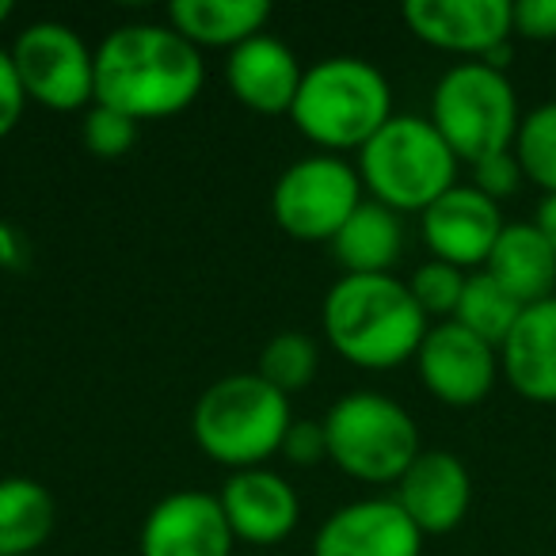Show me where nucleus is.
Segmentation results:
<instances>
[{
  "instance_id": "21",
  "label": "nucleus",
  "mask_w": 556,
  "mask_h": 556,
  "mask_svg": "<svg viewBox=\"0 0 556 556\" xmlns=\"http://www.w3.org/2000/svg\"><path fill=\"white\" fill-rule=\"evenodd\" d=\"M168 20L194 47H240L263 35L270 20L267 0H172Z\"/></svg>"
},
{
  "instance_id": "23",
  "label": "nucleus",
  "mask_w": 556,
  "mask_h": 556,
  "mask_svg": "<svg viewBox=\"0 0 556 556\" xmlns=\"http://www.w3.org/2000/svg\"><path fill=\"white\" fill-rule=\"evenodd\" d=\"M522 309L526 305L518 302L510 290H503L488 270H472V275L465 278V290H462V302H457L454 320L500 351L503 340L510 336V328H515L518 317H522Z\"/></svg>"
},
{
  "instance_id": "16",
  "label": "nucleus",
  "mask_w": 556,
  "mask_h": 556,
  "mask_svg": "<svg viewBox=\"0 0 556 556\" xmlns=\"http://www.w3.org/2000/svg\"><path fill=\"white\" fill-rule=\"evenodd\" d=\"M222 510L232 526V538L252 545H275L290 538L302 518V500L287 477L270 469H237L222 488Z\"/></svg>"
},
{
  "instance_id": "12",
  "label": "nucleus",
  "mask_w": 556,
  "mask_h": 556,
  "mask_svg": "<svg viewBox=\"0 0 556 556\" xmlns=\"http://www.w3.org/2000/svg\"><path fill=\"white\" fill-rule=\"evenodd\" d=\"M503 225L507 222L500 214V202L472 184H454L424 210V240L431 255L462 270L484 267Z\"/></svg>"
},
{
  "instance_id": "29",
  "label": "nucleus",
  "mask_w": 556,
  "mask_h": 556,
  "mask_svg": "<svg viewBox=\"0 0 556 556\" xmlns=\"http://www.w3.org/2000/svg\"><path fill=\"white\" fill-rule=\"evenodd\" d=\"M282 454L294 465H317L328 457V434H325V419H294L282 439Z\"/></svg>"
},
{
  "instance_id": "6",
  "label": "nucleus",
  "mask_w": 556,
  "mask_h": 556,
  "mask_svg": "<svg viewBox=\"0 0 556 556\" xmlns=\"http://www.w3.org/2000/svg\"><path fill=\"white\" fill-rule=\"evenodd\" d=\"M431 123L457 161L477 164L515 146L522 111L507 73L488 62H457L434 85Z\"/></svg>"
},
{
  "instance_id": "10",
  "label": "nucleus",
  "mask_w": 556,
  "mask_h": 556,
  "mask_svg": "<svg viewBox=\"0 0 556 556\" xmlns=\"http://www.w3.org/2000/svg\"><path fill=\"white\" fill-rule=\"evenodd\" d=\"M416 370L427 393L454 408H472L495 389L500 378V351L462 328L457 320H439L427 328L416 351Z\"/></svg>"
},
{
  "instance_id": "4",
  "label": "nucleus",
  "mask_w": 556,
  "mask_h": 556,
  "mask_svg": "<svg viewBox=\"0 0 556 556\" xmlns=\"http://www.w3.org/2000/svg\"><path fill=\"white\" fill-rule=\"evenodd\" d=\"M294 412L290 396L278 393L260 374H229L199 396L191 416L194 442L202 454L237 469H260L275 450H282Z\"/></svg>"
},
{
  "instance_id": "32",
  "label": "nucleus",
  "mask_w": 556,
  "mask_h": 556,
  "mask_svg": "<svg viewBox=\"0 0 556 556\" xmlns=\"http://www.w3.org/2000/svg\"><path fill=\"white\" fill-rule=\"evenodd\" d=\"M533 225H538V232L548 240V248L556 252V194H545L538 206V217H533Z\"/></svg>"
},
{
  "instance_id": "24",
  "label": "nucleus",
  "mask_w": 556,
  "mask_h": 556,
  "mask_svg": "<svg viewBox=\"0 0 556 556\" xmlns=\"http://www.w3.org/2000/svg\"><path fill=\"white\" fill-rule=\"evenodd\" d=\"M510 149L522 164V176L545 194H556V100L522 115Z\"/></svg>"
},
{
  "instance_id": "3",
  "label": "nucleus",
  "mask_w": 556,
  "mask_h": 556,
  "mask_svg": "<svg viewBox=\"0 0 556 556\" xmlns=\"http://www.w3.org/2000/svg\"><path fill=\"white\" fill-rule=\"evenodd\" d=\"M290 118L328 153L363 149L393 118V88L386 73L363 58H325L305 70Z\"/></svg>"
},
{
  "instance_id": "33",
  "label": "nucleus",
  "mask_w": 556,
  "mask_h": 556,
  "mask_svg": "<svg viewBox=\"0 0 556 556\" xmlns=\"http://www.w3.org/2000/svg\"><path fill=\"white\" fill-rule=\"evenodd\" d=\"M9 16H12V0H0V27L9 24Z\"/></svg>"
},
{
  "instance_id": "17",
  "label": "nucleus",
  "mask_w": 556,
  "mask_h": 556,
  "mask_svg": "<svg viewBox=\"0 0 556 556\" xmlns=\"http://www.w3.org/2000/svg\"><path fill=\"white\" fill-rule=\"evenodd\" d=\"M302 77L305 70L294 50L267 31L232 47L229 62H225L229 92L252 111H263V115H290Z\"/></svg>"
},
{
  "instance_id": "27",
  "label": "nucleus",
  "mask_w": 556,
  "mask_h": 556,
  "mask_svg": "<svg viewBox=\"0 0 556 556\" xmlns=\"http://www.w3.org/2000/svg\"><path fill=\"white\" fill-rule=\"evenodd\" d=\"M80 138L92 149L96 156L111 161V156L130 153V146L138 141V123L130 115L115 108H103V103H92L85 115V126H80Z\"/></svg>"
},
{
  "instance_id": "14",
  "label": "nucleus",
  "mask_w": 556,
  "mask_h": 556,
  "mask_svg": "<svg viewBox=\"0 0 556 556\" xmlns=\"http://www.w3.org/2000/svg\"><path fill=\"white\" fill-rule=\"evenodd\" d=\"M424 533L401 503L355 500L325 518L313 538V556H419Z\"/></svg>"
},
{
  "instance_id": "2",
  "label": "nucleus",
  "mask_w": 556,
  "mask_h": 556,
  "mask_svg": "<svg viewBox=\"0 0 556 556\" xmlns=\"http://www.w3.org/2000/svg\"><path fill=\"white\" fill-rule=\"evenodd\" d=\"M320 320L332 348L366 370H393L416 358L431 328L408 282L393 275H343L325 294Z\"/></svg>"
},
{
  "instance_id": "18",
  "label": "nucleus",
  "mask_w": 556,
  "mask_h": 556,
  "mask_svg": "<svg viewBox=\"0 0 556 556\" xmlns=\"http://www.w3.org/2000/svg\"><path fill=\"white\" fill-rule=\"evenodd\" d=\"M500 374L522 401L556 404V298L522 309L500 348Z\"/></svg>"
},
{
  "instance_id": "9",
  "label": "nucleus",
  "mask_w": 556,
  "mask_h": 556,
  "mask_svg": "<svg viewBox=\"0 0 556 556\" xmlns=\"http://www.w3.org/2000/svg\"><path fill=\"white\" fill-rule=\"evenodd\" d=\"M12 62L27 100H39L42 108L80 111L96 103V50L58 20L24 27L12 42Z\"/></svg>"
},
{
  "instance_id": "19",
  "label": "nucleus",
  "mask_w": 556,
  "mask_h": 556,
  "mask_svg": "<svg viewBox=\"0 0 556 556\" xmlns=\"http://www.w3.org/2000/svg\"><path fill=\"white\" fill-rule=\"evenodd\" d=\"M480 270H488L522 305L556 298V252L548 248V240L541 237L533 222L503 225L500 240H495L492 255H488V263Z\"/></svg>"
},
{
  "instance_id": "30",
  "label": "nucleus",
  "mask_w": 556,
  "mask_h": 556,
  "mask_svg": "<svg viewBox=\"0 0 556 556\" xmlns=\"http://www.w3.org/2000/svg\"><path fill=\"white\" fill-rule=\"evenodd\" d=\"M24 108H27V92L20 85L12 50L0 47V138H9L16 130V123L24 118Z\"/></svg>"
},
{
  "instance_id": "20",
  "label": "nucleus",
  "mask_w": 556,
  "mask_h": 556,
  "mask_svg": "<svg viewBox=\"0 0 556 556\" xmlns=\"http://www.w3.org/2000/svg\"><path fill=\"white\" fill-rule=\"evenodd\" d=\"M404 225L401 214L374 199H363V206L343 222V229L332 237V255L348 275H389L401 260Z\"/></svg>"
},
{
  "instance_id": "28",
  "label": "nucleus",
  "mask_w": 556,
  "mask_h": 556,
  "mask_svg": "<svg viewBox=\"0 0 556 556\" xmlns=\"http://www.w3.org/2000/svg\"><path fill=\"white\" fill-rule=\"evenodd\" d=\"M469 168H472V187H477V191H484L488 199H495V202L510 199V194H515L518 187L526 184L522 164H518L515 149L492 153V156H484V161L469 164Z\"/></svg>"
},
{
  "instance_id": "5",
  "label": "nucleus",
  "mask_w": 556,
  "mask_h": 556,
  "mask_svg": "<svg viewBox=\"0 0 556 556\" xmlns=\"http://www.w3.org/2000/svg\"><path fill=\"white\" fill-rule=\"evenodd\" d=\"M457 156L442 141L431 118L393 115L363 149L358 176L374 202L389 210H419L424 214L439 194L457 184Z\"/></svg>"
},
{
  "instance_id": "26",
  "label": "nucleus",
  "mask_w": 556,
  "mask_h": 556,
  "mask_svg": "<svg viewBox=\"0 0 556 556\" xmlns=\"http://www.w3.org/2000/svg\"><path fill=\"white\" fill-rule=\"evenodd\" d=\"M465 278L469 270L454 267V263H442V260H427L412 270L408 278V290L412 298L419 302V309L427 317H442V320H454L457 302H462V290H465Z\"/></svg>"
},
{
  "instance_id": "11",
  "label": "nucleus",
  "mask_w": 556,
  "mask_h": 556,
  "mask_svg": "<svg viewBox=\"0 0 556 556\" xmlns=\"http://www.w3.org/2000/svg\"><path fill=\"white\" fill-rule=\"evenodd\" d=\"M404 24L427 47L484 62L515 39L510 0H408Z\"/></svg>"
},
{
  "instance_id": "22",
  "label": "nucleus",
  "mask_w": 556,
  "mask_h": 556,
  "mask_svg": "<svg viewBox=\"0 0 556 556\" xmlns=\"http://www.w3.org/2000/svg\"><path fill=\"white\" fill-rule=\"evenodd\" d=\"M58 522V503L39 480H0V556H39Z\"/></svg>"
},
{
  "instance_id": "31",
  "label": "nucleus",
  "mask_w": 556,
  "mask_h": 556,
  "mask_svg": "<svg viewBox=\"0 0 556 556\" xmlns=\"http://www.w3.org/2000/svg\"><path fill=\"white\" fill-rule=\"evenodd\" d=\"M515 35L533 42H556V0H518L510 4Z\"/></svg>"
},
{
  "instance_id": "1",
  "label": "nucleus",
  "mask_w": 556,
  "mask_h": 556,
  "mask_svg": "<svg viewBox=\"0 0 556 556\" xmlns=\"http://www.w3.org/2000/svg\"><path fill=\"white\" fill-rule=\"evenodd\" d=\"M202 80L206 65L199 47L172 24H126L96 47V103L123 111L134 123L191 108Z\"/></svg>"
},
{
  "instance_id": "7",
  "label": "nucleus",
  "mask_w": 556,
  "mask_h": 556,
  "mask_svg": "<svg viewBox=\"0 0 556 556\" xmlns=\"http://www.w3.org/2000/svg\"><path fill=\"white\" fill-rule=\"evenodd\" d=\"M325 434L328 457L348 477L366 480V484H393L424 454L419 427L408 408L370 389L340 396L325 416Z\"/></svg>"
},
{
  "instance_id": "8",
  "label": "nucleus",
  "mask_w": 556,
  "mask_h": 556,
  "mask_svg": "<svg viewBox=\"0 0 556 556\" xmlns=\"http://www.w3.org/2000/svg\"><path fill=\"white\" fill-rule=\"evenodd\" d=\"M358 206L363 176L336 153L294 161L270 191V214L298 240H332Z\"/></svg>"
},
{
  "instance_id": "25",
  "label": "nucleus",
  "mask_w": 556,
  "mask_h": 556,
  "mask_svg": "<svg viewBox=\"0 0 556 556\" xmlns=\"http://www.w3.org/2000/svg\"><path fill=\"white\" fill-rule=\"evenodd\" d=\"M317 343L305 332H278L267 348L260 351V378L270 381L278 393H294V389H305L317 374Z\"/></svg>"
},
{
  "instance_id": "15",
  "label": "nucleus",
  "mask_w": 556,
  "mask_h": 556,
  "mask_svg": "<svg viewBox=\"0 0 556 556\" xmlns=\"http://www.w3.org/2000/svg\"><path fill=\"white\" fill-rule=\"evenodd\" d=\"M396 503L419 526V533H450L462 526L472 503V477L450 450H424L396 480Z\"/></svg>"
},
{
  "instance_id": "13",
  "label": "nucleus",
  "mask_w": 556,
  "mask_h": 556,
  "mask_svg": "<svg viewBox=\"0 0 556 556\" xmlns=\"http://www.w3.org/2000/svg\"><path fill=\"white\" fill-rule=\"evenodd\" d=\"M232 526L210 492H172L141 522V556H229Z\"/></svg>"
}]
</instances>
